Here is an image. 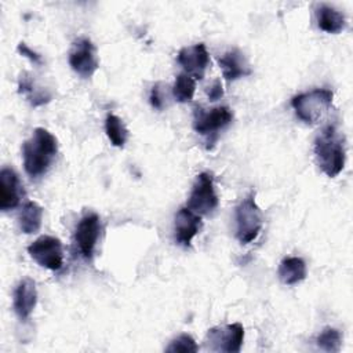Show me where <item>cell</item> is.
<instances>
[{
  "instance_id": "1",
  "label": "cell",
  "mask_w": 353,
  "mask_h": 353,
  "mask_svg": "<svg viewBox=\"0 0 353 353\" xmlns=\"http://www.w3.org/2000/svg\"><path fill=\"white\" fill-rule=\"evenodd\" d=\"M58 153L57 138L46 128H34L32 137L22 145L23 168L30 178L44 175Z\"/></svg>"
},
{
  "instance_id": "2",
  "label": "cell",
  "mask_w": 353,
  "mask_h": 353,
  "mask_svg": "<svg viewBox=\"0 0 353 353\" xmlns=\"http://www.w3.org/2000/svg\"><path fill=\"white\" fill-rule=\"evenodd\" d=\"M314 156L321 171L330 176H336L345 167L346 141L335 124L325 125L314 139Z\"/></svg>"
},
{
  "instance_id": "3",
  "label": "cell",
  "mask_w": 353,
  "mask_h": 353,
  "mask_svg": "<svg viewBox=\"0 0 353 353\" xmlns=\"http://www.w3.org/2000/svg\"><path fill=\"white\" fill-rule=\"evenodd\" d=\"M334 94L328 88H314L307 92L295 95L291 99V106L298 119L305 124L319 123L331 109Z\"/></svg>"
},
{
  "instance_id": "4",
  "label": "cell",
  "mask_w": 353,
  "mask_h": 353,
  "mask_svg": "<svg viewBox=\"0 0 353 353\" xmlns=\"http://www.w3.org/2000/svg\"><path fill=\"white\" fill-rule=\"evenodd\" d=\"M263 226L262 211L255 201V193H248L236 207V237L241 244L255 240Z\"/></svg>"
},
{
  "instance_id": "5",
  "label": "cell",
  "mask_w": 353,
  "mask_h": 353,
  "mask_svg": "<svg viewBox=\"0 0 353 353\" xmlns=\"http://www.w3.org/2000/svg\"><path fill=\"white\" fill-rule=\"evenodd\" d=\"M218 207V194L214 188V178L210 172H200L192 186L188 199V208L199 215H207Z\"/></svg>"
},
{
  "instance_id": "6",
  "label": "cell",
  "mask_w": 353,
  "mask_h": 353,
  "mask_svg": "<svg viewBox=\"0 0 353 353\" xmlns=\"http://www.w3.org/2000/svg\"><path fill=\"white\" fill-rule=\"evenodd\" d=\"M69 65L72 70L83 79H88L97 72L99 61L97 57V48L90 39L80 37L74 40L69 51Z\"/></svg>"
},
{
  "instance_id": "7",
  "label": "cell",
  "mask_w": 353,
  "mask_h": 353,
  "mask_svg": "<svg viewBox=\"0 0 353 353\" xmlns=\"http://www.w3.org/2000/svg\"><path fill=\"white\" fill-rule=\"evenodd\" d=\"M244 341V327L240 323L226 324L222 327L210 328L205 343L208 349L215 352L237 353Z\"/></svg>"
},
{
  "instance_id": "8",
  "label": "cell",
  "mask_w": 353,
  "mask_h": 353,
  "mask_svg": "<svg viewBox=\"0 0 353 353\" xmlns=\"http://www.w3.org/2000/svg\"><path fill=\"white\" fill-rule=\"evenodd\" d=\"M29 255L43 268L58 270L63 263L62 243L58 237L41 236L28 247Z\"/></svg>"
},
{
  "instance_id": "9",
  "label": "cell",
  "mask_w": 353,
  "mask_h": 353,
  "mask_svg": "<svg viewBox=\"0 0 353 353\" xmlns=\"http://www.w3.org/2000/svg\"><path fill=\"white\" fill-rule=\"evenodd\" d=\"M233 113L228 106H216L205 110L200 106L193 112V128L201 135H214L228 124H230Z\"/></svg>"
},
{
  "instance_id": "10",
  "label": "cell",
  "mask_w": 353,
  "mask_h": 353,
  "mask_svg": "<svg viewBox=\"0 0 353 353\" xmlns=\"http://www.w3.org/2000/svg\"><path fill=\"white\" fill-rule=\"evenodd\" d=\"M101 230L99 216L95 212H88L79 221L74 232V241L80 254L90 259L94 254Z\"/></svg>"
},
{
  "instance_id": "11",
  "label": "cell",
  "mask_w": 353,
  "mask_h": 353,
  "mask_svg": "<svg viewBox=\"0 0 353 353\" xmlns=\"http://www.w3.org/2000/svg\"><path fill=\"white\" fill-rule=\"evenodd\" d=\"M178 62L183 68L185 73L196 79H203L208 65H210V54L205 48V44L197 43L189 47H182L178 52Z\"/></svg>"
},
{
  "instance_id": "12",
  "label": "cell",
  "mask_w": 353,
  "mask_h": 353,
  "mask_svg": "<svg viewBox=\"0 0 353 353\" xmlns=\"http://www.w3.org/2000/svg\"><path fill=\"white\" fill-rule=\"evenodd\" d=\"M23 196V186L18 174L8 167L0 171V210L8 211L15 208Z\"/></svg>"
},
{
  "instance_id": "13",
  "label": "cell",
  "mask_w": 353,
  "mask_h": 353,
  "mask_svg": "<svg viewBox=\"0 0 353 353\" xmlns=\"http://www.w3.org/2000/svg\"><path fill=\"white\" fill-rule=\"evenodd\" d=\"M36 303H37L36 283L32 279L26 277L21 280L14 290V299H12L14 312L19 320L25 321L30 317L32 312L36 307Z\"/></svg>"
},
{
  "instance_id": "14",
  "label": "cell",
  "mask_w": 353,
  "mask_h": 353,
  "mask_svg": "<svg viewBox=\"0 0 353 353\" xmlns=\"http://www.w3.org/2000/svg\"><path fill=\"white\" fill-rule=\"evenodd\" d=\"M201 228V215L193 212L188 207L178 210L175 215V241L182 247H189L193 237L199 233Z\"/></svg>"
},
{
  "instance_id": "15",
  "label": "cell",
  "mask_w": 353,
  "mask_h": 353,
  "mask_svg": "<svg viewBox=\"0 0 353 353\" xmlns=\"http://www.w3.org/2000/svg\"><path fill=\"white\" fill-rule=\"evenodd\" d=\"M218 63H219V66L222 69V74L228 83L251 74V68H250L248 61L245 59L244 54L237 48H233V50L225 52L222 57H219Z\"/></svg>"
},
{
  "instance_id": "16",
  "label": "cell",
  "mask_w": 353,
  "mask_h": 353,
  "mask_svg": "<svg viewBox=\"0 0 353 353\" xmlns=\"http://www.w3.org/2000/svg\"><path fill=\"white\" fill-rule=\"evenodd\" d=\"M317 15V26L327 33H341L346 28V17L336 8L327 6V4H320L316 10Z\"/></svg>"
},
{
  "instance_id": "17",
  "label": "cell",
  "mask_w": 353,
  "mask_h": 353,
  "mask_svg": "<svg viewBox=\"0 0 353 353\" xmlns=\"http://www.w3.org/2000/svg\"><path fill=\"white\" fill-rule=\"evenodd\" d=\"M279 279L287 285H294L305 280L306 263L299 256H287L279 265Z\"/></svg>"
},
{
  "instance_id": "18",
  "label": "cell",
  "mask_w": 353,
  "mask_h": 353,
  "mask_svg": "<svg viewBox=\"0 0 353 353\" xmlns=\"http://www.w3.org/2000/svg\"><path fill=\"white\" fill-rule=\"evenodd\" d=\"M43 208L36 201H28L23 204L18 215V226L22 233L33 234L41 228Z\"/></svg>"
},
{
  "instance_id": "19",
  "label": "cell",
  "mask_w": 353,
  "mask_h": 353,
  "mask_svg": "<svg viewBox=\"0 0 353 353\" xmlns=\"http://www.w3.org/2000/svg\"><path fill=\"white\" fill-rule=\"evenodd\" d=\"M18 92L26 95L28 101L33 106L44 105V103L50 102V99H51L50 94H46L44 91L34 88V81L32 80V77L28 73L21 74L19 81H18Z\"/></svg>"
},
{
  "instance_id": "20",
  "label": "cell",
  "mask_w": 353,
  "mask_h": 353,
  "mask_svg": "<svg viewBox=\"0 0 353 353\" xmlns=\"http://www.w3.org/2000/svg\"><path fill=\"white\" fill-rule=\"evenodd\" d=\"M105 132L109 138V141L112 142L113 146H117V148H123L124 143L127 142V138H128V130L127 127L124 125L123 120L116 116V114H112L109 113L106 116V120H105Z\"/></svg>"
},
{
  "instance_id": "21",
  "label": "cell",
  "mask_w": 353,
  "mask_h": 353,
  "mask_svg": "<svg viewBox=\"0 0 353 353\" xmlns=\"http://www.w3.org/2000/svg\"><path fill=\"white\" fill-rule=\"evenodd\" d=\"M196 91V80L188 73H179L172 85V95L176 102L185 103L193 99Z\"/></svg>"
},
{
  "instance_id": "22",
  "label": "cell",
  "mask_w": 353,
  "mask_h": 353,
  "mask_svg": "<svg viewBox=\"0 0 353 353\" xmlns=\"http://www.w3.org/2000/svg\"><path fill=\"white\" fill-rule=\"evenodd\" d=\"M317 346L321 350L325 352H339L341 350V343H342V338L341 334L336 328L332 327H327L324 328L320 335L316 339Z\"/></svg>"
},
{
  "instance_id": "23",
  "label": "cell",
  "mask_w": 353,
  "mask_h": 353,
  "mask_svg": "<svg viewBox=\"0 0 353 353\" xmlns=\"http://www.w3.org/2000/svg\"><path fill=\"white\" fill-rule=\"evenodd\" d=\"M167 352H183V353H196L199 350V346L196 343V341L188 335V334H182L178 338L172 339L171 343L167 346L165 349Z\"/></svg>"
},
{
  "instance_id": "24",
  "label": "cell",
  "mask_w": 353,
  "mask_h": 353,
  "mask_svg": "<svg viewBox=\"0 0 353 353\" xmlns=\"http://www.w3.org/2000/svg\"><path fill=\"white\" fill-rule=\"evenodd\" d=\"M18 52L22 55V57H26L28 59H30L34 65H41L43 63V59H41V55H39L36 51H33L28 44L25 43H19L18 47H17Z\"/></svg>"
},
{
  "instance_id": "25",
  "label": "cell",
  "mask_w": 353,
  "mask_h": 353,
  "mask_svg": "<svg viewBox=\"0 0 353 353\" xmlns=\"http://www.w3.org/2000/svg\"><path fill=\"white\" fill-rule=\"evenodd\" d=\"M207 95L210 101H218L223 95V88L221 84V80H215L208 88H207Z\"/></svg>"
},
{
  "instance_id": "26",
  "label": "cell",
  "mask_w": 353,
  "mask_h": 353,
  "mask_svg": "<svg viewBox=\"0 0 353 353\" xmlns=\"http://www.w3.org/2000/svg\"><path fill=\"white\" fill-rule=\"evenodd\" d=\"M150 105L154 108V109H161L163 108V99H161V95H160V84L156 83L153 87H152V91H150Z\"/></svg>"
}]
</instances>
